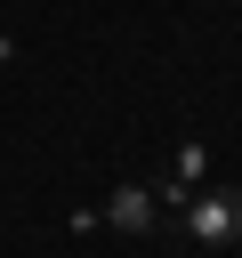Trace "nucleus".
I'll use <instances>...</instances> for the list:
<instances>
[{"mask_svg": "<svg viewBox=\"0 0 242 258\" xmlns=\"http://www.w3.org/2000/svg\"><path fill=\"white\" fill-rule=\"evenodd\" d=\"M177 210H186V234H194V242H210V250H226V242L242 234V194H226V185L186 194Z\"/></svg>", "mask_w": 242, "mask_h": 258, "instance_id": "f257e3e1", "label": "nucleus"}, {"mask_svg": "<svg viewBox=\"0 0 242 258\" xmlns=\"http://www.w3.org/2000/svg\"><path fill=\"white\" fill-rule=\"evenodd\" d=\"M105 218H113L121 234H153V226H161V194H153V185H121Z\"/></svg>", "mask_w": 242, "mask_h": 258, "instance_id": "f03ea898", "label": "nucleus"}]
</instances>
